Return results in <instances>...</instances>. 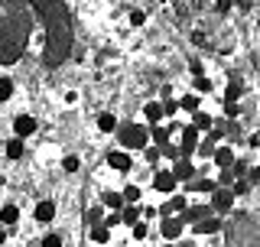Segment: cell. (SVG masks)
Segmentation results:
<instances>
[{
	"mask_svg": "<svg viewBox=\"0 0 260 247\" xmlns=\"http://www.w3.org/2000/svg\"><path fill=\"white\" fill-rule=\"evenodd\" d=\"M117 137H120L124 153H130V150H146V146H150V127H143V123H127Z\"/></svg>",
	"mask_w": 260,
	"mask_h": 247,
	"instance_id": "obj_1",
	"label": "cell"
},
{
	"mask_svg": "<svg viewBox=\"0 0 260 247\" xmlns=\"http://www.w3.org/2000/svg\"><path fill=\"white\" fill-rule=\"evenodd\" d=\"M173 179L176 182H189V179H195V163L189 160V156H179V160H173Z\"/></svg>",
	"mask_w": 260,
	"mask_h": 247,
	"instance_id": "obj_2",
	"label": "cell"
},
{
	"mask_svg": "<svg viewBox=\"0 0 260 247\" xmlns=\"http://www.w3.org/2000/svg\"><path fill=\"white\" fill-rule=\"evenodd\" d=\"M36 117H29V114H16L13 117V134H16V140H26V137H32L36 134Z\"/></svg>",
	"mask_w": 260,
	"mask_h": 247,
	"instance_id": "obj_3",
	"label": "cell"
},
{
	"mask_svg": "<svg viewBox=\"0 0 260 247\" xmlns=\"http://www.w3.org/2000/svg\"><path fill=\"white\" fill-rule=\"evenodd\" d=\"M176 186H179V182L173 179V172H169V169H159L156 176H153V189H156L159 195H173Z\"/></svg>",
	"mask_w": 260,
	"mask_h": 247,
	"instance_id": "obj_4",
	"label": "cell"
},
{
	"mask_svg": "<svg viewBox=\"0 0 260 247\" xmlns=\"http://www.w3.org/2000/svg\"><path fill=\"white\" fill-rule=\"evenodd\" d=\"M231 205H234V192H231V189H215V192H211V205H208L211 211H228Z\"/></svg>",
	"mask_w": 260,
	"mask_h": 247,
	"instance_id": "obj_5",
	"label": "cell"
},
{
	"mask_svg": "<svg viewBox=\"0 0 260 247\" xmlns=\"http://www.w3.org/2000/svg\"><path fill=\"white\" fill-rule=\"evenodd\" d=\"M108 166H111V169H117V172H130L134 160H130V153H124V150H114V153L108 156Z\"/></svg>",
	"mask_w": 260,
	"mask_h": 247,
	"instance_id": "obj_6",
	"label": "cell"
},
{
	"mask_svg": "<svg viewBox=\"0 0 260 247\" xmlns=\"http://www.w3.org/2000/svg\"><path fill=\"white\" fill-rule=\"evenodd\" d=\"M189 208V202H185V195H173V199H169L166 205H162V208H156L162 218H173V211H185Z\"/></svg>",
	"mask_w": 260,
	"mask_h": 247,
	"instance_id": "obj_7",
	"label": "cell"
},
{
	"mask_svg": "<svg viewBox=\"0 0 260 247\" xmlns=\"http://www.w3.org/2000/svg\"><path fill=\"white\" fill-rule=\"evenodd\" d=\"M208 205H192V208H185L182 211V218H179V221H182V225H189V221H195V225H199V221H205L208 218Z\"/></svg>",
	"mask_w": 260,
	"mask_h": 247,
	"instance_id": "obj_8",
	"label": "cell"
},
{
	"mask_svg": "<svg viewBox=\"0 0 260 247\" xmlns=\"http://www.w3.org/2000/svg\"><path fill=\"white\" fill-rule=\"evenodd\" d=\"M195 146H199V130L189 123V127H182V153H179V156H189Z\"/></svg>",
	"mask_w": 260,
	"mask_h": 247,
	"instance_id": "obj_9",
	"label": "cell"
},
{
	"mask_svg": "<svg viewBox=\"0 0 260 247\" xmlns=\"http://www.w3.org/2000/svg\"><path fill=\"white\" fill-rule=\"evenodd\" d=\"M211 160H215V166H221V169H231V163H234V150H231V146H215Z\"/></svg>",
	"mask_w": 260,
	"mask_h": 247,
	"instance_id": "obj_10",
	"label": "cell"
},
{
	"mask_svg": "<svg viewBox=\"0 0 260 247\" xmlns=\"http://www.w3.org/2000/svg\"><path fill=\"white\" fill-rule=\"evenodd\" d=\"M32 215H36V221H43V225H49V221L55 218V202H49V199H43L36 205V211H32Z\"/></svg>",
	"mask_w": 260,
	"mask_h": 247,
	"instance_id": "obj_11",
	"label": "cell"
},
{
	"mask_svg": "<svg viewBox=\"0 0 260 247\" xmlns=\"http://www.w3.org/2000/svg\"><path fill=\"white\" fill-rule=\"evenodd\" d=\"M182 221H179V218H162V228H159V231H162V237H169V241H176V237L179 234H182Z\"/></svg>",
	"mask_w": 260,
	"mask_h": 247,
	"instance_id": "obj_12",
	"label": "cell"
},
{
	"mask_svg": "<svg viewBox=\"0 0 260 247\" xmlns=\"http://www.w3.org/2000/svg\"><path fill=\"white\" fill-rule=\"evenodd\" d=\"M218 137H221V134H208L205 140H199L195 153H199V156H208V160H211V153H215V143H218Z\"/></svg>",
	"mask_w": 260,
	"mask_h": 247,
	"instance_id": "obj_13",
	"label": "cell"
},
{
	"mask_svg": "<svg viewBox=\"0 0 260 247\" xmlns=\"http://www.w3.org/2000/svg\"><path fill=\"white\" fill-rule=\"evenodd\" d=\"M143 117L150 120L153 127H159V120H162V104H159V101H150V104L143 108Z\"/></svg>",
	"mask_w": 260,
	"mask_h": 247,
	"instance_id": "obj_14",
	"label": "cell"
},
{
	"mask_svg": "<svg viewBox=\"0 0 260 247\" xmlns=\"http://www.w3.org/2000/svg\"><path fill=\"white\" fill-rule=\"evenodd\" d=\"M4 153H7V160H13V163L23 160V140H16V137L7 140V143H4Z\"/></svg>",
	"mask_w": 260,
	"mask_h": 247,
	"instance_id": "obj_15",
	"label": "cell"
},
{
	"mask_svg": "<svg viewBox=\"0 0 260 247\" xmlns=\"http://www.w3.org/2000/svg\"><path fill=\"white\" fill-rule=\"evenodd\" d=\"M16 221H20V208H16V205H4V208H0V228L16 225Z\"/></svg>",
	"mask_w": 260,
	"mask_h": 247,
	"instance_id": "obj_16",
	"label": "cell"
},
{
	"mask_svg": "<svg viewBox=\"0 0 260 247\" xmlns=\"http://www.w3.org/2000/svg\"><path fill=\"white\" fill-rule=\"evenodd\" d=\"M137 221H140V208H134V205H124V208H120V225L134 228Z\"/></svg>",
	"mask_w": 260,
	"mask_h": 247,
	"instance_id": "obj_17",
	"label": "cell"
},
{
	"mask_svg": "<svg viewBox=\"0 0 260 247\" xmlns=\"http://www.w3.org/2000/svg\"><path fill=\"white\" fill-rule=\"evenodd\" d=\"M185 189H192V192H215L218 182H215V179H192Z\"/></svg>",
	"mask_w": 260,
	"mask_h": 247,
	"instance_id": "obj_18",
	"label": "cell"
},
{
	"mask_svg": "<svg viewBox=\"0 0 260 247\" xmlns=\"http://www.w3.org/2000/svg\"><path fill=\"white\" fill-rule=\"evenodd\" d=\"M98 130H101V134H114V130H117V117H114V114H101V117H98Z\"/></svg>",
	"mask_w": 260,
	"mask_h": 247,
	"instance_id": "obj_19",
	"label": "cell"
},
{
	"mask_svg": "<svg viewBox=\"0 0 260 247\" xmlns=\"http://www.w3.org/2000/svg\"><path fill=\"white\" fill-rule=\"evenodd\" d=\"M218 228H221V221H218V218H205V221L195 225V231H199V234H215Z\"/></svg>",
	"mask_w": 260,
	"mask_h": 247,
	"instance_id": "obj_20",
	"label": "cell"
},
{
	"mask_svg": "<svg viewBox=\"0 0 260 247\" xmlns=\"http://www.w3.org/2000/svg\"><path fill=\"white\" fill-rule=\"evenodd\" d=\"M150 140H156V150L159 146H169V130L166 127H150Z\"/></svg>",
	"mask_w": 260,
	"mask_h": 247,
	"instance_id": "obj_21",
	"label": "cell"
},
{
	"mask_svg": "<svg viewBox=\"0 0 260 247\" xmlns=\"http://www.w3.org/2000/svg\"><path fill=\"white\" fill-rule=\"evenodd\" d=\"M140 186H127L124 189V192H120V199H124V205H137V202H140Z\"/></svg>",
	"mask_w": 260,
	"mask_h": 247,
	"instance_id": "obj_22",
	"label": "cell"
},
{
	"mask_svg": "<svg viewBox=\"0 0 260 247\" xmlns=\"http://www.w3.org/2000/svg\"><path fill=\"white\" fill-rule=\"evenodd\" d=\"M182 111H189V114H195L199 111V95H182V101H176Z\"/></svg>",
	"mask_w": 260,
	"mask_h": 247,
	"instance_id": "obj_23",
	"label": "cell"
},
{
	"mask_svg": "<svg viewBox=\"0 0 260 247\" xmlns=\"http://www.w3.org/2000/svg\"><path fill=\"white\" fill-rule=\"evenodd\" d=\"M91 241H94V244H108V241H111V231H108L104 225H94V228H91Z\"/></svg>",
	"mask_w": 260,
	"mask_h": 247,
	"instance_id": "obj_24",
	"label": "cell"
},
{
	"mask_svg": "<svg viewBox=\"0 0 260 247\" xmlns=\"http://www.w3.org/2000/svg\"><path fill=\"white\" fill-rule=\"evenodd\" d=\"M192 127L199 130V134H202V130H211V117L205 111H195V123H192Z\"/></svg>",
	"mask_w": 260,
	"mask_h": 247,
	"instance_id": "obj_25",
	"label": "cell"
},
{
	"mask_svg": "<svg viewBox=\"0 0 260 247\" xmlns=\"http://www.w3.org/2000/svg\"><path fill=\"white\" fill-rule=\"evenodd\" d=\"M104 205L114 208V211H120L124 208V199H120V192H104Z\"/></svg>",
	"mask_w": 260,
	"mask_h": 247,
	"instance_id": "obj_26",
	"label": "cell"
},
{
	"mask_svg": "<svg viewBox=\"0 0 260 247\" xmlns=\"http://www.w3.org/2000/svg\"><path fill=\"white\" fill-rule=\"evenodd\" d=\"M238 98H241V85H238V81H231V85H228V91H224V101L228 104H238Z\"/></svg>",
	"mask_w": 260,
	"mask_h": 247,
	"instance_id": "obj_27",
	"label": "cell"
},
{
	"mask_svg": "<svg viewBox=\"0 0 260 247\" xmlns=\"http://www.w3.org/2000/svg\"><path fill=\"white\" fill-rule=\"evenodd\" d=\"M78 166H81V160H78L75 153H69V156L62 160V169H65V172H78Z\"/></svg>",
	"mask_w": 260,
	"mask_h": 247,
	"instance_id": "obj_28",
	"label": "cell"
},
{
	"mask_svg": "<svg viewBox=\"0 0 260 247\" xmlns=\"http://www.w3.org/2000/svg\"><path fill=\"white\" fill-rule=\"evenodd\" d=\"M10 98H13V81L0 78V101H10Z\"/></svg>",
	"mask_w": 260,
	"mask_h": 247,
	"instance_id": "obj_29",
	"label": "cell"
},
{
	"mask_svg": "<svg viewBox=\"0 0 260 247\" xmlns=\"http://www.w3.org/2000/svg\"><path fill=\"white\" fill-rule=\"evenodd\" d=\"M195 91H199V95H205V91H211V81H208L205 75H195Z\"/></svg>",
	"mask_w": 260,
	"mask_h": 247,
	"instance_id": "obj_30",
	"label": "cell"
},
{
	"mask_svg": "<svg viewBox=\"0 0 260 247\" xmlns=\"http://www.w3.org/2000/svg\"><path fill=\"white\" fill-rule=\"evenodd\" d=\"M134 237H137V241H143V237H150V228H146L143 221H137V225H134Z\"/></svg>",
	"mask_w": 260,
	"mask_h": 247,
	"instance_id": "obj_31",
	"label": "cell"
},
{
	"mask_svg": "<svg viewBox=\"0 0 260 247\" xmlns=\"http://www.w3.org/2000/svg\"><path fill=\"white\" fill-rule=\"evenodd\" d=\"M43 247H62V237L59 234H46L43 237Z\"/></svg>",
	"mask_w": 260,
	"mask_h": 247,
	"instance_id": "obj_32",
	"label": "cell"
},
{
	"mask_svg": "<svg viewBox=\"0 0 260 247\" xmlns=\"http://www.w3.org/2000/svg\"><path fill=\"white\" fill-rule=\"evenodd\" d=\"M143 20H146L143 10H134V13H130V26H143Z\"/></svg>",
	"mask_w": 260,
	"mask_h": 247,
	"instance_id": "obj_33",
	"label": "cell"
},
{
	"mask_svg": "<svg viewBox=\"0 0 260 247\" xmlns=\"http://www.w3.org/2000/svg\"><path fill=\"white\" fill-rule=\"evenodd\" d=\"M176 111H179L176 101H166V104H162V117H169V114H176Z\"/></svg>",
	"mask_w": 260,
	"mask_h": 247,
	"instance_id": "obj_34",
	"label": "cell"
},
{
	"mask_svg": "<svg viewBox=\"0 0 260 247\" xmlns=\"http://www.w3.org/2000/svg\"><path fill=\"white\" fill-rule=\"evenodd\" d=\"M114 225H120V215H117V211H111V215H108V221H104V228H108V231H111Z\"/></svg>",
	"mask_w": 260,
	"mask_h": 247,
	"instance_id": "obj_35",
	"label": "cell"
},
{
	"mask_svg": "<svg viewBox=\"0 0 260 247\" xmlns=\"http://www.w3.org/2000/svg\"><path fill=\"white\" fill-rule=\"evenodd\" d=\"M146 160H150V163H156V160H159V150H153V146H146Z\"/></svg>",
	"mask_w": 260,
	"mask_h": 247,
	"instance_id": "obj_36",
	"label": "cell"
},
{
	"mask_svg": "<svg viewBox=\"0 0 260 247\" xmlns=\"http://www.w3.org/2000/svg\"><path fill=\"white\" fill-rule=\"evenodd\" d=\"M78 101V91H65V104H75Z\"/></svg>",
	"mask_w": 260,
	"mask_h": 247,
	"instance_id": "obj_37",
	"label": "cell"
},
{
	"mask_svg": "<svg viewBox=\"0 0 260 247\" xmlns=\"http://www.w3.org/2000/svg\"><path fill=\"white\" fill-rule=\"evenodd\" d=\"M140 215H143L146 221H150V218H156V208H140Z\"/></svg>",
	"mask_w": 260,
	"mask_h": 247,
	"instance_id": "obj_38",
	"label": "cell"
},
{
	"mask_svg": "<svg viewBox=\"0 0 260 247\" xmlns=\"http://www.w3.org/2000/svg\"><path fill=\"white\" fill-rule=\"evenodd\" d=\"M231 179H234V172H231V169H221V182L228 186V182H231Z\"/></svg>",
	"mask_w": 260,
	"mask_h": 247,
	"instance_id": "obj_39",
	"label": "cell"
},
{
	"mask_svg": "<svg viewBox=\"0 0 260 247\" xmlns=\"http://www.w3.org/2000/svg\"><path fill=\"white\" fill-rule=\"evenodd\" d=\"M4 241H7V231H4V228H0V247H4Z\"/></svg>",
	"mask_w": 260,
	"mask_h": 247,
	"instance_id": "obj_40",
	"label": "cell"
},
{
	"mask_svg": "<svg viewBox=\"0 0 260 247\" xmlns=\"http://www.w3.org/2000/svg\"><path fill=\"white\" fill-rule=\"evenodd\" d=\"M162 247H176V244H162Z\"/></svg>",
	"mask_w": 260,
	"mask_h": 247,
	"instance_id": "obj_41",
	"label": "cell"
},
{
	"mask_svg": "<svg viewBox=\"0 0 260 247\" xmlns=\"http://www.w3.org/2000/svg\"><path fill=\"white\" fill-rule=\"evenodd\" d=\"M0 150H4V143H0Z\"/></svg>",
	"mask_w": 260,
	"mask_h": 247,
	"instance_id": "obj_42",
	"label": "cell"
}]
</instances>
